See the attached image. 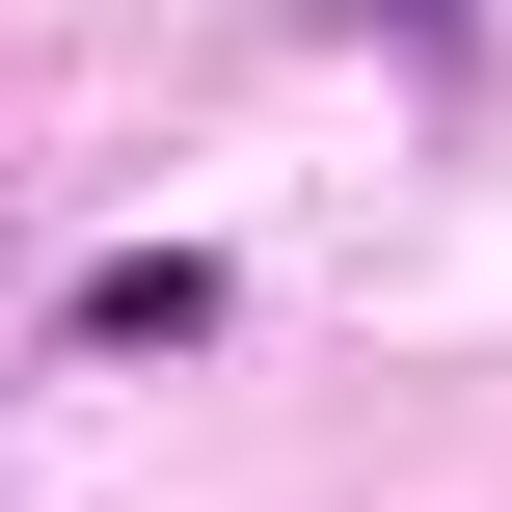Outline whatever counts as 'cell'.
I'll return each instance as SVG.
<instances>
[{"instance_id":"6da1fadb","label":"cell","mask_w":512,"mask_h":512,"mask_svg":"<svg viewBox=\"0 0 512 512\" xmlns=\"http://www.w3.org/2000/svg\"><path fill=\"white\" fill-rule=\"evenodd\" d=\"M81 351H216V270H189V243H108V270H81Z\"/></svg>"}]
</instances>
